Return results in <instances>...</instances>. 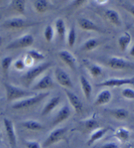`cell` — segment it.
<instances>
[{
	"instance_id": "obj_1",
	"label": "cell",
	"mask_w": 134,
	"mask_h": 148,
	"mask_svg": "<svg viewBox=\"0 0 134 148\" xmlns=\"http://www.w3.org/2000/svg\"><path fill=\"white\" fill-rule=\"evenodd\" d=\"M50 94L49 92H41L39 94H35L32 96L26 97L20 101H16L12 105V108L15 110H22L30 107L36 106L41 102L45 98L48 97Z\"/></svg>"
},
{
	"instance_id": "obj_2",
	"label": "cell",
	"mask_w": 134,
	"mask_h": 148,
	"mask_svg": "<svg viewBox=\"0 0 134 148\" xmlns=\"http://www.w3.org/2000/svg\"><path fill=\"white\" fill-rule=\"evenodd\" d=\"M6 92V98L7 101H13L19 99L26 98L32 96L35 93L33 91H28L22 88L15 86L9 83L4 84Z\"/></svg>"
},
{
	"instance_id": "obj_3",
	"label": "cell",
	"mask_w": 134,
	"mask_h": 148,
	"mask_svg": "<svg viewBox=\"0 0 134 148\" xmlns=\"http://www.w3.org/2000/svg\"><path fill=\"white\" fill-rule=\"evenodd\" d=\"M52 65V63L51 62H45V63L40 64L37 66H35V67L28 71L25 75L22 76V80L26 86L29 87L30 85L34 81L35 78L38 77L40 75H41L42 73H43Z\"/></svg>"
},
{
	"instance_id": "obj_4",
	"label": "cell",
	"mask_w": 134,
	"mask_h": 148,
	"mask_svg": "<svg viewBox=\"0 0 134 148\" xmlns=\"http://www.w3.org/2000/svg\"><path fill=\"white\" fill-rule=\"evenodd\" d=\"M68 128L67 127L55 128L48 135L47 138L43 142L41 147L47 148L59 142L60 141L64 140L65 138L66 134L68 132Z\"/></svg>"
},
{
	"instance_id": "obj_5",
	"label": "cell",
	"mask_w": 134,
	"mask_h": 148,
	"mask_svg": "<svg viewBox=\"0 0 134 148\" xmlns=\"http://www.w3.org/2000/svg\"><path fill=\"white\" fill-rule=\"evenodd\" d=\"M34 42V38L30 34L23 35L17 39L11 42L7 46V49H18L27 48L32 46Z\"/></svg>"
},
{
	"instance_id": "obj_6",
	"label": "cell",
	"mask_w": 134,
	"mask_h": 148,
	"mask_svg": "<svg viewBox=\"0 0 134 148\" xmlns=\"http://www.w3.org/2000/svg\"><path fill=\"white\" fill-rule=\"evenodd\" d=\"M134 84V76L130 78H109L95 84L96 87H120L124 85Z\"/></svg>"
},
{
	"instance_id": "obj_7",
	"label": "cell",
	"mask_w": 134,
	"mask_h": 148,
	"mask_svg": "<svg viewBox=\"0 0 134 148\" xmlns=\"http://www.w3.org/2000/svg\"><path fill=\"white\" fill-rule=\"evenodd\" d=\"M107 65L113 70H124V69L133 68L134 64L121 57H112L107 61Z\"/></svg>"
},
{
	"instance_id": "obj_8",
	"label": "cell",
	"mask_w": 134,
	"mask_h": 148,
	"mask_svg": "<svg viewBox=\"0 0 134 148\" xmlns=\"http://www.w3.org/2000/svg\"><path fill=\"white\" fill-rule=\"evenodd\" d=\"M3 124L11 148H16L17 147V139H16V135L13 123L10 119L4 118Z\"/></svg>"
},
{
	"instance_id": "obj_9",
	"label": "cell",
	"mask_w": 134,
	"mask_h": 148,
	"mask_svg": "<svg viewBox=\"0 0 134 148\" xmlns=\"http://www.w3.org/2000/svg\"><path fill=\"white\" fill-rule=\"evenodd\" d=\"M54 75L57 82L61 86L66 88V89L73 88V83L70 76L63 69L56 67L54 71Z\"/></svg>"
},
{
	"instance_id": "obj_10",
	"label": "cell",
	"mask_w": 134,
	"mask_h": 148,
	"mask_svg": "<svg viewBox=\"0 0 134 148\" xmlns=\"http://www.w3.org/2000/svg\"><path fill=\"white\" fill-rule=\"evenodd\" d=\"M64 90L69 100V102L70 103L71 106L73 107L75 113L77 114L82 113L83 109V105L81 99H79V97L77 96V95H76L75 93L70 91L69 90L66 89V88H65Z\"/></svg>"
},
{
	"instance_id": "obj_11",
	"label": "cell",
	"mask_w": 134,
	"mask_h": 148,
	"mask_svg": "<svg viewBox=\"0 0 134 148\" xmlns=\"http://www.w3.org/2000/svg\"><path fill=\"white\" fill-rule=\"evenodd\" d=\"M31 26L29 22L26 21L24 19L20 17L12 18L5 21L3 23V27L9 29H21L25 27H28Z\"/></svg>"
},
{
	"instance_id": "obj_12",
	"label": "cell",
	"mask_w": 134,
	"mask_h": 148,
	"mask_svg": "<svg viewBox=\"0 0 134 148\" xmlns=\"http://www.w3.org/2000/svg\"><path fill=\"white\" fill-rule=\"evenodd\" d=\"M58 56L61 60L71 70H76V59L72 53L67 50H62L58 52Z\"/></svg>"
},
{
	"instance_id": "obj_13",
	"label": "cell",
	"mask_w": 134,
	"mask_h": 148,
	"mask_svg": "<svg viewBox=\"0 0 134 148\" xmlns=\"http://www.w3.org/2000/svg\"><path fill=\"white\" fill-rule=\"evenodd\" d=\"M54 86V82L52 76L47 74L41 78L36 84L32 88L33 90H45L52 88Z\"/></svg>"
},
{
	"instance_id": "obj_14",
	"label": "cell",
	"mask_w": 134,
	"mask_h": 148,
	"mask_svg": "<svg viewBox=\"0 0 134 148\" xmlns=\"http://www.w3.org/2000/svg\"><path fill=\"white\" fill-rule=\"evenodd\" d=\"M71 111L69 107L67 105H65L60 109L58 113L55 116L53 121H52V125L56 126L63 123L64 121H66L69 118L71 115Z\"/></svg>"
},
{
	"instance_id": "obj_15",
	"label": "cell",
	"mask_w": 134,
	"mask_h": 148,
	"mask_svg": "<svg viewBox=\"0 0 134 148\" xmlns=\"http://www.w3.org/2000/svg\"><path fill=\"white\" fill-rule=\"evenodd\" d=\"M109 130V128H99L95 130L92 132L90 138L87 141V144L88 146H91V145L94 144L95 142L104 136L106 134V133Z\"/></svg>"
},
{
	"instance_id": "obj_16",
	"label": "cell",
	"mask_w": 134,
	"mask_h": 148,
	"mask_svg": "<svg viewBox=\"0 0 134 148\" xmlns=\"http://www.w3.org/2000/svg\"><path fill=\"white\" fill-rule=\"evenodd\" d=\"M112 99V94L109 90H104L97 94L94 104L95 106H104L108 103Z\"/></svg>"
},
{
	"instance_id": "obj_17",
	"label": "cell",
	"mask_w": 134,
	"mask_h": 148,
	"mask_svg": "<svg viewBox=\"0 0 134 148\" xmlns=\"http://www.w3.org/2000/svg\"><path fill=\"white\" fill-rule=\"evenodd\" d=\"M78 24L79 27L84 30L86 31H95V32H99L100 31V28L97 25L90 21V19L86 18H80L78 20Z\"/></svg>"
},
{
	"instance_id": "obj_18",
	"label": "cell",
	"mask_w": 134,
	"mask_h": 148,
	"mask_svg": "<svg viewBox=\"0 0 134 148\" xmlns=\"http://www.w3.org/2000/svg\"><path fill=\"white\" fill-rule=\"evenodd\" d=\"M61 101V97L60 96H54L52 99L49 100L47 103V104L44 106L41 111L42 116H46L56 108L58 106L60 103Z\"/></svg>"
},
{
	"instance_id": "obj_19",
	"label": "cell",
	"mask_w": 134,
	"mask_h": 148,
	"mask_svg": "<svg viewBox=\"0 0 134 148\" xmlns=\"http://www.w3.org/2000/svg\"><path fill=\"white\" fill-rule=\"evenodd\" d=\"M104 15L107 20L114 25L117 27H120L121 25V19L120 17V15L116 11L111 9H107L104 12Z\"/></svg>"
},
{
	"instance_id": "obj_20",
	"label": "cell",
	"mask_w": 134,
	"mask_h": 148,
	"mask_svg": "<svg viewBox=\"0 0 134 148\" xmlns=\"http://www.w3.org/2000/svg\"><path fill=\"white\" fill-rule=\"evenodd\" d=\"M80 83L81 89H82V91L85 98L88 101H89L91 98V95H92V87L91 86V84L88 80L87 78L84 76H80Z\"/></svg>"
},
{
	"instance_id": "obj_21",
	"label": "cell",
	"mask_w": 134,
	"mask_h": 148,
	"mask_svg": "<svg viewBox=\"0 0 134 148\" xmlns=\"http://www.w3.org/2000/svg\"><path fill=\"white\" fill-rule=\"evenodd\" d=\"M114 137H115L121 143H125L130 139V132L125 127H120L114 132Z\"/></svg>"
},
{
	"instance_id": "obj_22",
	"label": "cell",
	"mask_w": 134,
	"mask_h": 148,
	"mask_svg": "<svg viewBox=\"0 0 134 148\" xmlns=\"http://www.w3.org/2000/svg\"><path fill=\"white\" fill-rule=\"evenodd\" d=\"M21 125L24 128L30 131H40L45 128L44 126L39 121L35 120H28L22 122Z\"/></svg>"
},
{
	"instance_id": "obj_23",
	"label": "cell",
	"mask_w": 134,
	"mask_h": 148,
	"mask_svg": "<svg viewBox=\"0 0 134 148\" xmlns=\"http://www.w3.org/2000/svg\"><path fill=\"white\" fill-rule=\"evenodd\" d=\"M55 28H56L57 34H58L60 40L64 41L66 36V28L64 21L62 18H58L55 23Z\"/></svg>"
},
{
	"instance_id": "obj_24",
	"label": "cell",
	"mask_w": 134,
	"mask_h": 148,
	"mask_svg": "<svg viewBox=\"0 0 134 148\" xmlns=\"http://www.w3.org/2000/svg\"><path fill=\"white\" fill-rule=\"evenodd\" d=\"M82 125L84 128L86 130L88 131H93L99 128V123L97 121V119L95 117H91L88 119H86L85 121H83Z\"/></svg>"
},
{
	"instance_id": "obj_25",
	"label": "cell",
	"mask_w": 134,
	"mask_h": 148,
	"mask_svg": "<svg viewBox=\"0 0 134 148\" xmlns=\"http://www.w3.org/2000/svg\"><path fill=\"white\" fill-rule=\"evenodd\" d=\"M131 41V36L128 32H124L118 40V46L122 51H125Z\"/></svg>"
},
{
	"instance_id": "obj_26",
	"label": "cell",
	"mask_w": 134,
	"mask_h": 148,
	"mask_svg": "<svg viewBox=\"0 0 134 148\" xmlns=\"http://www.w3.org/2000/svg\"><path fill=\"white\" fill-rule=\"evenodd\" d=\"M109 113L113 117L118 121H124L128 117L129 112L123 108H117L109 110Z\"/></svg>"
},
{
	"instance_id": "obj_27",
	"label": "cell",
	"mask_w": 134,
	"mask_h": 148,
	"mask_svg": "<svg viewBox=\"0 0 134 148\" xmlns=\"http://www.w3.org/2000/svg\"><path fill=\"white\" fill-rule=\"evenodd\" d=\"M33 8L38 13H44L49 9V2L45 0H37L33 2Z\"/></svg>"
},
{
	"instance_id": "obj_28",
	"label": "cell",
	"mask_w": 134,
	"mask_h": 148,
	"mask_svg": "<svg viewBox=\"0 0 134 148\" xmlns=\"http://www.w3.org/2000/svg\"><path fill=\"white\" fill-rule=\"evenodd\" d=\"M99 42L96 38H90L87 40L81 47V50L86 51H92L99 46Z\"/></svg>"
},
{
	"instance_id": "obj_29",
	"label": "cell",
	"mask_w": 134,
	"mask_h": 148,
	"mask_svg": "<svg viewBox=\"0 0 134 148\" xmlns=\"http://www.w3.org/2000/svg\"><path fill=\"white\" fill-rule=\"evenodd\" d=\"M11 8L17 13L24 15L26 11L25 2L24 1H19V0H15V1H11L10 2Z\"/></svg>"
},
{
	"instance_id": "obj_30",
	"label": "cell",
	"mask_w": 134,
	"mask_h": 148,
	"mask_svg": "<svg viewBox=\"0 0 134 148\" xmlns=\"http://www.w3.org/2000/svg\"><path fill=\"white\" fill-rule=\"evenodd\" d=\"M88 69L90 75L94 78L98 77V76L102 75L103 72L101 66L97 65H95V64L89 65L88 66Z\"/></svg>"
},
{
	"instance_id": "obj_31",
	"label": "cell",
	"mask_w": 134,
	"mask_h": 148,
	"mask_svg": "<svg viewBox=\"0 0 134 148\" xmlns=\"http://www.w3.org/2000/svg\"><path fill=\"white\" fill-rule=\"evenodd\" d=\"M27 54L29 55L34 61H42L45 57L43 53L36 49H30L27 52Z\"/></svg>"
},
{
	"instance_id": "obj_32",
	"label": "cell",
	"mask_w": 134,
	"mask_h": 148,
	"mask_svg": "<svg viewBox=\"0 0 134 148\" xmlns=\"http://www.w3.org/2000/svg\"><path fill=\"white\" fill-rule=\"evenodd\" d=\"M54 36V30L51 25H47L44 30V37L47 42L52 41Z\"/></svg>"
},
{
	"instance_id": "obj_33",
	"label": "cell",
	"mask_w": 134,
	"mask_h": 148,
	"mask_svg": "<svg viewBox=\"0 0 134 148\" xmlns=\"http://www.w3.org/2000/svg\"><path fill=\"white\" fill-rule=\"evenodd\" d=\"M76 35L75 28L74 27H71L68 34V44L69 47H72L74 46L76 41Z\"/></svg>"
},
{
	"instance_id": "obj_34",
	"label": "cell",
	"mask_w": 134,
	"mask_h": 148,
	"mask_svg": "<svg viewBox=\"0 0 134 148\" xmlns=\"http://www.w3.org/2000/svg\"><path fill=\"white\" fill-rule=\"evenodd\" d=\"M13 63V58L11 57L7 56L2 59L1 61V68L3 72L5 73H8V71Z\"/></svg>"
},
{
	"instance_id": "obj_35",
	"label": "cell",
	"mask_w": 134,
	"mask_h": 148,
	"mask_svg": "<svg viewBox=\"0 0 134 148\" xmlns=\"http://www.w3.org/2000/svg\"><path fill=\"white\" fill-rule=\"evenodd\" d=\"M122 96L127 99H134V90L130 88H126L122 90L121 92Z\"/></svg>"
},
{
	"instance_id": "obj_36",
	"label": "cell",
	"mask_w": 134,
	"mask_h": 148,
	"mask_svg": "<svg viewBox=\"0 0 134 148\" xmlns=\"http://www.w3.org/2000/svg\"><path fill=\"white\" fill-rule=\"evenodd\" d=\"M24 144L26 148H42L41 145L37 141L25 140Z\"/></svg>"
},
{
	"instance_id": "obj_37",
	"label": "cell",
	"mask_w": 134,
	"mask_h": 148,
	"mask_svg": "<svg viewBox=\"0 0 134 148\" xmlns=\"http://www.w3.org/2000/svg\"><path fill=\"white\" fill-rule=\"evenodd\" d=\"M14 66L17 71H23L26 66L24 61L22 59H18L14 63Z\"/></svg>"
},
{
	"instance_id": "obj_38",
	"label": "cell",
	"mask_w": 134,
	"mask_h": 148,
	"mask_svg": "<svg viewBox=\"0 0 134 148\" xmlns=\"http://www.w3.org/2000/svg\"><path fill=\"white\" fill-rule=\"evenodd\" d=\"M122 7L134 16V5L129 3H124L122 4Z\"/></svg>"
},
{
	"instance_id": "obj_39",
	"label": "cell",
	"mask_w": 134,
	"mask_h": 148,
	"mask_svg": "<svg viewBox=\"0 0 134 148\" xmlns=\"http://www.w3.org/2000/svg\"><path fill=\"white\" fill-rule=\"evenodd\" d=\"M23 60H24V61L26 66H31L33 63H34V62H35L33 60L32 57H31L29 55H28L27 53L26 54V56Z\"/></svg>"
},
{
	"instance_id": "obj_40",
	"label": "cell",
	"mask_w": 134,
	"mask_h": 148,
	"mask_svg": "<svg viewBox=\"0 0 134 148\" xmlns=\"http://www.w3.org/2000/svg\"><path fill=\"white\" fill-rule=\"evenodd\" d=\"M100 148H120V147L115 142H108L102 145Z\"/></svg>"
},
{
	"instance_id": "obj_41",
	"label": "cell",
	"mask_w": 134,
	"mask_h": 148,
	"mask_svg": "<svg viewBox=\"0 0 134 148\" xmlns=\"http://www.w3.org/2000/svg\"><path fill=\"white\" fill-rule=\"evenodd\" d=\"M85 1H75L73 3L75 6H80L85 3Z\"/></svg>"
},
{
	"instance_id": "obj_42",
	"label": "cell",
	"mask_w": 134,
	"mask_h": 148,
	"mask_svg": "<svg viewBox=\"0 0 134 148\" xmlns=\"http://www.w3.org/2000/svg\"><path fill=\"white\" fill-rule=\"evenodd\" d=\"M130 55L131 56L134 57V45L131 47V48L130 50Z\"/></svg>"
},
{
	"instance_id": "obj_43",
	"label": "cell",
	"mask_w": 134,
	"mask_h": 148,
	"mask_svg": "<svg viewBox=\"0 0 134 148\" xmlns=\"http://www.w3.org/2000/svg\"><path fill=\"white\" fill-rule=\"evenodd\" d=\"M107 1H97V3L98 4H104L105 3H107Z\"/></svg>"
},
{
	"instance_id": "obj_44",
	"label": "cell",
	"mask_w": 134,
	"mask_h": 148,
	"mask_svg": "<svg viewBox=\"0 0 134 148\" xmlns=\"http://www.w3.org/2000/svg\"><path fill=\"white\" fill-rule=\"evenodd\" d=\"M1 44H2V38L0 36V46H1Z\"/></svg>"
},
{
	"instance_id": "obj_45",
	"label": "cell",
	"mask_w": 134,
	"mask_h": 148,
	"mask_svg": "<svg viewBox=\"0 0 134 148\" xmlns=\"http://www.w3.org/2000/svg\"><path fill=\"white\" fill-rule=\"evenodd\" d=\"M0 135H1V128H0Z\"/></svg>"
},
{
	"instance_id": "obj_46",
	"label": "cell",
	"mask_w": 134,
	"mask_h": 148,
	"mask_svg": "<svg viewBox=\"0 0 134 148\" xmlns=\"http://www.w3.org/2000/svg\"><path fill=\"white\" fill-rule=\"evenodd\" d=\"M0 148H1V147H0Z\"/></svg>"
}]
</instances>
